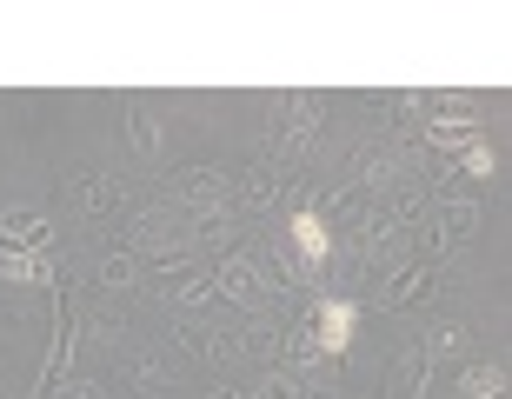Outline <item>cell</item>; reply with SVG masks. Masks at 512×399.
Segmentation results:
<instances>
[{
	"label": "cell",
	"mask_w": 512,
	"mask_h": 399,
	"mask_svg": "<svg viewBox=\"0 0 512 399\" xmlns=\"http://www.w3.org/2000/svg\"><path fill=\"white\" fill-rule=\"evenodd\" d=\"M473 233H479V200L446 193V200L433 207V227H426V253H433V260H446V253H459Z\"/></svg>",
	"instance_id": "obj_1"
},
{
	"label": "cell",
	"mask_w": 512,
	"mask_h": 399,
	"mask_svg": "<svg viewBox=\"0 0 512 399\" xmlns=\"http://www.w3.org/2000/svg\"><path fill=\"white\" fill-rule=\"evenodd\" d=\"M180 200H187L193 220H227L233 207V180L220 167H187L180 173Z\"/></svg>",
	"instance_id": "obj_2"
},
{
	"label": "cell",
	"mask_w": 512,
	"mask_h": 399,
	"mask_svg": "<svg viewBox=\"0 0 512 399\" xmlns=\"http://www.w3.org/2000/svg\"><path fill=\"white\" fill-rule=\"evenodd\" d=\"M353 326H360V306H353V300H320V313H313V340H320L326 360H346Z\"/></svg>",
	"instance_id": "obj_3"
},
{
	"label": "cell",
	"mask_w": 512,
	"mask_h": 399,
	"mask_svg": "<svg viewBox=\"0 0 512 399\" xmlns=\"http://www.w3.org/2000/svg\"><path fill=\"white\" fill-rule=\"evenodd\" d=\"M74 360V320H67V293L54 286V346H47V366H40V399H54L60 393V366Z\"/></svg>",
	"instance_id": "obj_4"
},
{
	"label": "cell",
	"mask_w": 512,
	"mask_h": 399,
	"mask_svg": "<svg viewBox=\"0 0 512 399\" xmlns=\"http://www.w3.org/2000/svg\"><path fill=\"white\" fill-rule=\"evenodd\" d=\"M213 300H233V306H247L253 293H260V266H253V253H227V260L213 266Z\"/></svg>",
	"instance_id": "obj_5"
},
{
	"label": "cell",
	"mask_w": 512,
	"mask_h": 399,
	"mask_svg": "<svg viewBox=\"0 0 512 399\" xmlns=\"http://www.w3.org/2000/svg\"><path fill=\"white\" fill-rule=\"evenodd\" d=\"M320 114H326V94L320 87H306V94H286V133H280V147L286 153H300L313 133H320Z\"/></svg>",
	"instance_id": "obj_6"
},
{
	"label": "cell",
	"mask_w": 512,
	"mask_h": 399,
	"mask_svg": "<svg viewBox=\"0 0 512 399\" xmlns=\"http://www.w3.org/2000/svg\"><path fill=\"white\" fill-rule=\"evenodd\" d=\"M286 240L300 247L306 266H320L326 253H333V227H326V213H320V207H300V213H293V220H286Z\"/></svg>",
	"instance_id": "obj_7"
},
{
	"label": "cell",
	"mask_w": 512,
	"mask_h": 399,
	"mask_svg": "<svg viewBox=\"0 0 512 399\" xmlns=\"http://www.w3.org/2000/svg\"><path fill=\"white\" fill-rule=\"evenodd\" d=\"M40 240H47V213L40 207H0V247L34 253Z\"/></svg>",
	"instance_id": "obj_8"
},
{
	"label": "cell",
	"mask_w": 512,
	"mask_h": 399,
	"mask_svg": "<svg viewBox=\"0 0 512 399\" xmlns=\"http://www.w3.org/2000/svg\"><path fill=\"white\" fill-rule=\"evenodd\" d=\"M0 280H14V286H47V293H54L60 286V273H54V260H47V253H14V247H0Z\"/></svg>",
	"instance_id": "obj_9"
},
{
	"label": "cell",
	"mask_w": 512,
	"mask_h": 399,
	"mask_svg": "<svg viewBox=\"0 0 512 399\" xmlns=\"http://www.w3.org/2000/svg\"><path fill=\"white\" fill-rule=\"evenodd\" d=\"M74 207H80V220H107V213H120V187L107 180V173H80Z\"/></svg>",
	"instance_id": "obj_10"
},
{
	"label": "cell",
	"mask_w": 512,
	"mask_h": 399,
	"mask_svg": "<svg viewBox=\"0 0 512 399\" xmlns=\"http://www.w3.org/2000/svg\"><path fill=\"white\" fill-rule=\"evenodd\" d=\"M453 399H506V366H499V360H473L466 373H459Z\"/></svg>",
	"instance_id": "obj_11"
},
{
	"label": "cell",
	"mask_w": 512,
	"mask_h": 399,
	"mask_svg": "<svg viewBox=\"0 0 512 399\" xmlns=\"http://www.w3.org/2000/svg\"><path fill=\"white\" fill-rule=\"evenodd\" d=\"M127 140L140 160H160V147H167V133H160V120L140 107V100H127Z\"/></svg>",
	"instance_id": "obj_12"
},
{
	"label": "cell",
	"mask_w": 512,
	"mask_h": 399,
	"mask_svg": "<svg viewBox=\"0 0 512 399\" xmlns=\"http://www.w3.org/2000/svg\"><path fill=\"white\" fill-rule=\"evenodd\" d=\"M453 153H459V167L473 173V180H493V173H499V153L486 147V140H473V133H466V140H453Z\"/></svg>",
	"instance_id": "obj_13"
},
{
	"label": "cell",
	"mask_w": 512,
	"mask_h": 399,
	"mask_svg": "<svg viewBox=\"0 0 512 399\" xmlns=\"http://www.w3.org/2000/svg\"><path fill=\"white\" fill-rule=\"evenodd\" d=\"M459 346H466V326H459V320H446V326H433V333L419 340V353H426V360L439 366V360H453Z\"/></svg>",
	"instance_id": "obj_14"
},
{
	"label": "cell",
	"mask_w": 512,
	"mask_h": 399,
	"mask_svg": "<svg viewBox=\"0 0 512 399\" xmlns=\"http://www.w3.org/2000/svg\"><path fill=\"white\" fill-rule=\"evenodd\" d=\"M426 286H433V273H426V266H406V273H399V286H393V293H386V306H393V313H399V306H413L419 293H426Z\"/></svg>",
	"instance_id": "obj_15"
},
{
	"label": "cell",
	"mask_w": 512,
	"mask_h": 399,
	"mask_svg": "<svg viewBox=\"0 0 512 399\" xmlns=\"http://www.w3.org/2000/svg\"><path fill=\"white\" fill-rule=\"evenodd\" d=\"M133 273H140V260H133V253H114V260L100 266V286H107V293H127Z\"/></svg>",
	"instance_id": "obj_16"
},
{
	"label": "cell",
	"mask_w": 512,
	"mask_h": 399,
	"mask_svg": "<svg viewBox=\"0 0 512 399\" xmlns=\"http://www.w3.org/2000/svg\"><path fill=\"white\" fill-rule=\"evenodd\" d=\"M253 399H300V380H293V373H266V380L253 386Z\"/></svg>",
	"instance_id": "obj_17"
},
{
	"label": "cell",
	"mask_w": 512,
	"mask_h": 399,
	"mask_svg": "<svg viewBox=\"0 0 512 399\" xmlns=\"http://www.w3.org/2000/svg\"><path fill=\"white\" fill-rule=\"evenodd\" d=\"M247 207H273V173H253L247 180Z\"/></svg>",
	"instance_id": "obj_18"
},
{
	"label": "cell",
	"mask_w": 512,
	"mask_h": 399,
	"mask_svg": "<svg viewBox=\"0 0 512 399\" xmlns=\"http://www.w3.org/2000/svg\"><path fill=\"white\" fill-rule=\"evenodd\" d=\"M213 399H240V393H213Z\"/></svg>",
	"instance_id": "obj_19"
}]
</instances>
